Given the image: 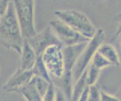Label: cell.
Here are the masks:
<instances>
[{"mask_svg": "<svg viewBox=\"0 0 121 101\" xmlns=\"http://www.w3.org/2000/svg\"><path fill=\"white\" fill-rule=\"evenodd\" d=\"M25 39L13 2L6 13L0 17V42L4 48L21 53Z\"/></svg>", "mask_w": 121, "mask_h": 101, "instance_id": "obj_1", "label": "cell"}, {"mask_svg": "<svg viewBox=\"0 0 121 101\" xmlns=\"http://www.w3.org/2000/svg\"><path fill=\"white\" fill-rule=\"evenodd\" d=\"M54 15L90 39L98 30L88 17L81 11L72 9L58 10L54 12Z\"/></svg>", "mask_w": 121, "mask_h": 101, "instance_id": "obj_2", "label": "cell"}, {"mask_svg": "<svg viewBox=\"0 0 121 101\" xmlns=\"http://www.w3.org/2000/svg\"><path fill=\"white\" fill-rule=\"evenodd\" d=\"M25 40L37 32L35 26V0H12Z\"/></svg>", "mask_w": 121, "mask_h": 101, "instance_id": "obj_3", "label": "cell"}, {"mask_svg": "<svg viewBox=\"0 0 121 101\" xmlns=\"http://www.w3.org/2000/svg\"><path fill=\"white\" fill-rule=\"evenodd\" d=\"M105 32L102 29H98L95 35L87 42L85 48L81 54L78 60L72 69L74 82L85 72L92 61L94 54L98 50L100 45L104 42Z\"/></svg>", "mask_w": 121, "mask_h": 101, "instance_id": "obj_4", "label": "cell"}, {"mask_svg": "<svg viewBox=\"0 0 121 101\" xmlns=\"http://www.w3.org/2000/svg\"><path fill=\"white\" fill-rule=\"evenodd\" d=\"M49 26L63 46L86 42L90 40L56 17L54 19L50 20Z\"/></svg>", "mask_w": 121, "mask_h": 101, "instance_id": "obj_5", "label": "cell"}, {"mask_svg": "<svg viewBox=\"0 0 121 101\" xmlns=\"http://www.w3.org/2000/svg\"><path fill=\"white\" fill-rule=\"evenodd\" d=\"M41 56L51 77L61 78L65 70L62 48L58 45L50 46Z\"/></svg>", "mask_w": 121, "mask_h": 101, "instance_id": "obj_6", "label": "cell"}, {"mask_svg": "<svg viewBox=\"0 0 121 101\" xmlns=\"http://www.w3.org/2000/svg\"><path fill=\"white\" fill-rule=\"evenodd\" d=\"M27 40L38 56L42 55L44 50L50 46L58 45L62 48L63 47V45L50 26L47 27L41 32H37L34 36Z\"/></svg>", "mask_w": 121, "mask_h": 101, "instance_id": "obj_7", "label": "cell"}, {"mask_svg": "<svg viewBox=\"0 0 121 101\" xmlns=\"http://www.w3.org/2000/svg\"><path fill=\"white\" fill-rule=\"evenodd\" d=\"M34 76L32 70H22L17 69L15 73L2 86V89L6 92H17L20 87L27 84Z\"/></svg>", "mask_w": 121, "mask_h": 101, "instance_id": "obj_8", "label": "cell"}, {"mask_svg": "<svg viewBox=\"0 0 121 101\" xmlns=\"http://www.w3.org/2000/svg\"><path fill=\"white\" fill-rule=\"evenodd\" d=\"M88 41L80 44L65 45L62 47L65 69L72 70L81 54L85 48Z\"/></svg>", "mask_w": 121, "mask_h": 101, "instance_id": "obj_9", "label": "cell"}, {"mask_svg": "<svg viewBox=\"0 0 121 101\" xmlns=\"http://www.w3.org/2000/svg\"><path fill=\"white\" fill-rule=\"evenodd\" d=\"M19 55L20 59L17 68L22 70H32L37 60L38 55L28 40H25L21 53Z\"/></svg>", "mask_w": 121, "mask_h": 101, "instance_id": "obj_10", "label": "cell"}, {"mask_svg": "<svg viewBox=\"0 0 121 101\" xmlns=\"http://www.w3.org/2000/svg\"><path fill=\"white\" fill-rule=\"evenodd\" d=\"M98 52L105 57L112 65L120 66V57L118 51L109 43H102L98 48Z\"/></svg>", "mask_w": 121, "mask_h": 101, "instance_id": "obj_11", "label": "cell"}, {"mask_svg": "<svg viewBox=\"0 0 121 101\" xmlns=\"http://www.w3.org/2000/svg\"><path fill=\"white\" fill-rule=\"evenodd\" d=\"M17 93L21 94L24 97V99L28 101L42 100V97H41V94H39L38 89H37L33 77L27 84L20 88Z\"/></svg>", "mask_w": 121, "mask_h": 101, "instance_id": "obj_12", "label": "cell"}, {"mask_svg": "<svg viewBox=\"0 0 121 101\" xmlns=\"http://www.w3.org/2000/svg\"><path fill=\"white\" fill-rule=\"evenodd\" d=\"M62 79V87L67 100H72L73 87L74 85V80L73 77L72 70L65 69Z\"/></svg>", "mask_w": 121, "mask_h": 101, "instance_id": "obj_13", "label": "cell"}, {"mask_svg": "<svg viewBox=\"0 0 121 101\" xmlns=\"http://www.w3.org/2000/svg\"><path fill=\"white\" fill-rule=\"evenodd\" d=\"M32 73L34 74V75L38 77H41L48 80L49 82H52L51 81V75H50L48 70L46 67L44 60L42 59V56L40 55L38 56L37 58V60L35 62V64L32 68Z\"/></svg>", "mask_w": 121, "mask_h": 101, "instance_id": "obj_14", "label": "cell"}, {"mask_svg": "<svg viewBox=\"0 0 121 101\" xmlns=\"http://www.w3.org/2000/svg\"><path fill=\"white\" fill-rule=\"evenodd\" d=\"M88 86V84L86 82V69L83 73L81 77L74 82L73 87V94H72V100L78 101L80 95L83 91V90Z\"/></svg>", "mask_w": 121, "mask_h": 101, "instance_id": "obj_15", "label": "cell"}, {"mask_svg": "<svg viewBox=\"0 0 121 101\" xmlns=\"http://www.w3.org/2000/svg\"><path fill=\"white\" fill-rule=\"evenodd\" d=\"M100 72H101V70L92 64L89 65L86 69V82L88 85L90 86L96 84L99 77Z\"/></svg>", "mask_w": 121, "mask_h": 101, "instance_id": "obj_16", "label": "cell"}, {"mask_svg": "<svg viewBox=\"0 0 121 101\" xmlns=\"http://www.w3.org/2000/svg\"><path fill=\"white\" fill-rule=\"evenodd\" d=\"M90 64H92L95 67H97L100 70L108 68V67H109L110 66H112V64L105 57L102 55L99 52H98V50L94 54Z\"/></svg>", "mask_w": 121, "mask_h": 101, "instance_id": "obj_17", "label": "cell"}, {"mask_svg": "<svg viewBox=\"0 0 121 101\" xmlns=\"http://www.w3.org/2000/svg\"><path fill=\"white\" fill-rule=\"evenodd\" d=\"M33 79H34L36 87H37V89H38L39 94H41V97H42V100H43V96H44L46 91H47L51 82H49L48 80L43 78L35 76V75L33 76Z\"/></svg>", "mask_w": 121, "mask_h": 101, "instance_id": "obj_18", "label": "cell"}, {"mask_svg": "<svg viewBox=\"0 0 121 101\" xmlns=\"http://www.w3.org/2000/svg\"><path fill=\"white\" fill-rule=\"evenodd\" d=\"M101 100V89L99 87L95 85L90 86L89 101H100Z\"/></svg>", "mask_w": 121, "mask_h": 101, "instance_id": "obj_19", "label": "cell"}, {"mask_svg": "<svg viewBox=\"0 0 121 101\" xmlns=\"http://www.w3.org/2000/svg\"><path fill=\"white\" fill-rule=\"evenodd\" d=\"M56 91V87H55L53 82H51L48 88L47 91H46L44 96H43V100H44V101H55Z\"/></svg>", "mask_w": 121, "mask_h": 101, "instance_id": "obj_20", "label": "cell"}, {"mask_svg": "<svg viewBox=\"0 0 121 101\" xmlns=\"http://www.w3.org/2000/svg\"><path fill=\"white\" fill-rule=\"evenodd\" d=\"M120 100L117 96H114L101 90V101H118Z\"/></svg>", "mask_w": 121, "mask_h": 101, "instance_id": "obj_21", "label": "cell"}, {"mask_svg": "<svg viewBox=\"0 0 121 101\" xmlns=\"http://www.w3.org/2000/svg\"><path fill=\"white\" fill-rule=\"evenodd\" d=\"M11 2V0H0V17H2L7 12Z\"/></svg>", "mask_w": 121, "mask_h": 101, "instance_id": "obj_22", "label": "cell"}, {"mask_svg": "<svg viewBox=\"0 0 121 101\" xmlns=\"http://www.w3.org/2000/svg\"><path fill=\"white\" fill-rule=\"evenodd\" d=\"M89 94H90V85L87 86L80 95L78 101H89Z\"/></svg>", "mask_w": 121, "mask_h": 101, "instance_id": "obj_23", "label": "cell"}, {"mask_svg": "<svg viewBox=\"0 0 121 101\" xmlns=\"http://www.w3.org/2000/svg\"><path fill=\"white\" fill-rule=\"evenodd\" d=\"M55 100H56V101L67 100L63 91L60 89V88H57V87H56V99H55Z\"/></svg>", "mask_w": 121, "mask_h": 101, "instance_id": "obj_24", "label": "cell"}, {"mask_svg": "<svg viewBox=\"0 0 121 101\" xmlns=\"http://www.w3.org/2000/svg\"><path fill=\"white\" fill-rule=\"evenodd\" d=\"M120 35H121V23L119 24L118 26V28H117V32L115 33V37H117L119 36Z\"/></svg>", "mask_w": 121, "mask_h": 101, "instance_id": "obj_25", "label": "cell"}, {"mask_svg": "<svg viewBox=\"0 0 121 101\" xmlns=\"http://www.w3.org/2000/svg\"><path fill=\"white\" fill-rule=\"evenodd\" d=\"M120 36H121V35H120ZM120 54H120V66H121V39H120Z\"/></svg>", "mask_w": 121, "mask_h": 101, "instance_id": "obj_26", "label": "cell"}, {"mask_svg": "<svg viewBox=\"0 0 121 101\" xmlns=\"http://www.w3.org/2000/svg\"><path fill=\"white\" fill-rule=\"evenodd\" d=\"M119 97V99H120V100H121V96H118Z\"/></svg>", "mask_w": 121, "mask_h": 101, "instance_id": "obj_27", "label": "cell"}, {"mask_svg": "<svg viewBox=\"0 0 121 101\" xmlns=\"http://www.w3.org/2000/svg\"><path fill=\"white\" fill-rule=\"evenodd\" d=\"M102 1H103V2H105V0H102Z\"/></svg>", "mask_w": 121, "mask_h": 101, "instance_id": "obj_28", "label": "cell"}]
</instances>
